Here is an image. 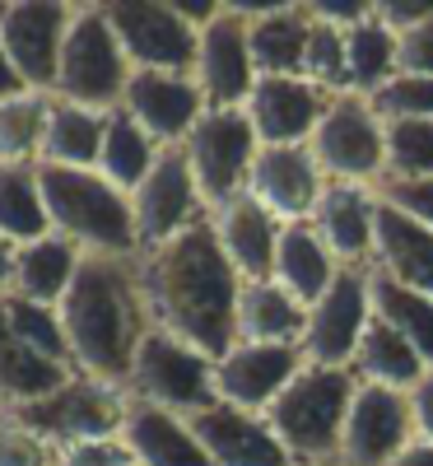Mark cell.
<instances>
[{
	"label": "cell",
	"instance_id": "6da1fadb",
	"mask_svg": "<svg viewBox=\"0 0 433 466\" xmlns=\"http://www.w3.org/2000/svg\"><path fill=\"white\" fill-rule=\"evenodd\" d=\"M140 289L149 322L186 340L210 360L238 345V294L243 276L224 257L210 215L182 228L164 248L140 252Z\"/></svg>",
	"mask_w": 433,
	"mask_h": 466
},
{
	"label": "cell",
	"instance_id": "7a4b0ae2",
	"mask_svg": "<svg viewBox=\"0 0 433 466\" xmlns=\"http://www.w3.org/2000/svg\"><path fill=\"white\" fill-rule=\"evenodd\" d=\"M56 313L70 340L75 373L126 392L136 350L154 331L145 289H140V257H89L85 252L80 276L65 289Z\"/></svg>",
	"mask_w": 433,
	"mask_h": 466
},
{
	"label": "cell",
	"instance_id": "3957f363",
	"mask_svg": "<svg viewBox=\"0 0 433 466\" xmlns=\"http://www.w3.org/2000/svg\"><path fill=\"white\" fill-rule=\"evenodd\" d=\"M43 201L52 233L75 243L89 257H140L136 238V215H131V191L112 187L98 168H43Z\"/></svg>",
	"mask_w": 433,
	"mask_h": 466
},
{
	"label": "cell",
	"instance_id": "277c9868",
	"mask_svg": "<svg viewBox=\"0 0 433 466\" xmlns=\"http://www.w3.org/2000/svg\"><path fill=\"white\" fill-rule=\"evenodd\" d=\"M354 392H359V378L349 369L303 364L294 373V382L261 415L294 466H336Z\"/></svg>",
	"mask_w": 433,
	"mask_h": 466
},
{
	"label": "cell",
	"instance_id": "5b68a950",
	"mask_svg": "<svg viewBox=\"0 0 433 466\" xmlns=\"http://www.w3.org/2000/svg\"><path fill=\"white\" fill-rule=\"evenodd\" d=\"M126 80H131V61L112 33L107 5H75L52 98L80 103L94 112H112V107H122Z\"/></svg>",
	"mask_w": 433,
	"mask_h": 466
},
{
	"label": "cell",
	"instance_id": "8992f818",
	"mask_svg": "<svg viewBox=\"0 0 433 466\" xmlns=\"http://www.w3.org/2000/svg\"><path fill=\"white\" fill-rule=\"evenodd\" d=\"M126 401L131 397L122 392V387H107L98 378L75 373L47 397L24 401V406H5V415L15 424H24L28 434H37L43 443H52L56 452H70V448H85L94 439H116L122 434Z\"/></svg>",
	"mask_w": 433,
	"mask_h": 466
},
{
	"label": "cell",
	"instance_id": "52a82bcc",
	"mask_svg": "<svg viewBox=\"0 0 433 466\" xmlns=\"http://www.w3.org/2000/svg\"><path fill=\"white\" fill-rule=\"evenodd\" d=\"M257 131L247 122V107H206L201 122L182 140V154L191 164L196 191H201L206 210L228 206L233 197L247 191V173L257 164Z\"/></svg>",
	"mask_w": 433,
	"mask_h": 466
},
{
	"label": "cell",
	"instance_id": "ba28073f",
	"mask_svg": "<svg viewBox=\"0 0 433 466\" xmlns=\"http://www.w3.org/2000/svg\"><path fill=\"white\" fill-rule=\"evenodd\" d=\"M126 397L191 420L196 410H206V406L219 401L215 397V360L201 355V350H191L186 340H177V336L154 327L140 340V350H136Z\"/></svg>",
	"mask_w": 433,
	"mask_h": 466
},
{
	"label": "cell",
	"instance_id": "9c48e42d",
	"mask_svg": "<svg viewBox=\"0 0 433 466\" xmlns=\"http://www.w3.org/2000/svg\"><path fill=\"white\" fill-rule=\"evenodd\" d=\"M312 159L331 182H378L387 168V127L364 94H331L317 131L307 140Z\"/></svg>",
	"mask_w": 433,
	"mask_h": 466
},
{
	"label": "cell",
	"instance_id": "30bf717a",
	"mask_svg": "<svg viewBox=\"0 0 433 466\" xmlns=\"http://www.w3.org/2000/svg\"><path fill=\"white\" fill-rule=\"evenodd\" d=\"M107 19L131 70H173V75L196 70L201 28L177 10V0H112Z\"/></svg>",
	"mask_w": 433,
	"mask_h": 466
},
{
	"label": "cell",
	"instance_id": "8fae6325",
	"mask_svg": "<svg viewBox=\"0 0 433 466\" xmlns=\"http://www.w3.org/2000/svg\"><path fill=\"white\" fill-rule=\"evenodd\" d=\"M373 322V285H368V270L359 266H345L336 285L307 308V327L298 340V355L303 364H317V369H349L354 364V350H359L364 331Z\"/></svg>",
	"mask_w": 433,
	"mask_h": 466
},
{
	"label": "cell",
	"instance_id": "7c38bea8",
	"mask_svg": "<svg viewBox=\"0 0 433 466\" xmlns=\"http://www.w3.org/2000/svg\"><path fill=\"white\" fill-rule=\"evenodd\" d=\"M70 19H75V5H65V0H15V5H0V43H5L28 94H52Z\"/></svg>",
	"mask_w": 433,
	"mask_h": 466
},
{
	"label": "cell",
	"instance_id": "4fadbf2b",
	"mask_svg": "<svg viewBox=\"0 0 433 466\" xmlns=\"http://www.w3.org/2000/svg\"><path fill=\"white\" fill-rule=\"evenodd\" d=\"M131 215H136L140 252L164 248L182 228H191L196 219L210 215L201 191H196V177H191V164H186L182 145H168L159 154V164L149 168V177L131 191Z\"/></svg>",
	"mask_w": 433,
	"mask_h": 466
},
{
	"label": "cell",
	"instance_id": "5bb4252c",
	"mask_svg": "<svg viewBox=\"0 0 433 466\" xmlns=\"http://www.w3.org/2000/svg\"><path fill=\"white\" fill-rule=\"evenodd\" d=\"M191 80L201 85L206 107H243L257 89V61L247 37V5H224L201 28V52H196Z\"/></svg>",
	"mask_w": 433,
	"mask_h": 466
},
{
	"label": "cell",
	"instance_id": "9a60e30c",
	"mask_svg": "<svg viewBox=\"0 0 433 466\" xmlns=\"http://www.w3.org/2000/svg\"><path fill=\"white\" fill-rule=\"evenodd\" d=\"M410 439H415V424H410L406 392L359 382V392L349 401V415H345L336 466H391Z\"/></svg>",
	"mask_w": 433,
	"mask_h": 466
},
{
	"label": "cell",
	"instance_id": "2e32d148",
	"mask_svg": "<svg viewBox=\"0 0 433 466\" xmlns=\"http://www.w3.org/2000/svg\"><path fill=\"white\" fill-rule=\"evenodd\" d=\"M327 182L331 177L312 159L307 145H261L257 164L247 173V197L280 224H303L317 210Z\"/></svg>",
	"mask_w": 433,
	"mask_h": 466
},
{
	"label": "cell",
	"instance_id": "e0dca14e",
	"mask_svg": "<svg viewBox=\"0 0 433 466\" xmlns=\"http://www.w3.org/2000/svg\"><path fill=\"white\" fill-rule=\"evenodd\" d=\"M122 112L154 140V145H182L191 136V127L206 112V94L191 75H173V70H131L126 94H122Z\"/></svg>",
	"mask_w": 433,
	"mask_h": 466
},
{
	"label": "cell",
	"instance_id": "ac0fdd59",
	"mask_svg": "<svg viewBox=\"0 0 433 466\" xmlns=\"http://www.w3.org/2000/svg\"><path fill=\"white\" fill-rule=\"evenodd\" d=\"M327 103L331 94L303 80V75H261L243 107L261 145H307Z\"/></svg>",
	"mask_w": 433,
	"mask_h": 466
},
{
	"label": "cell",
	"instance_id": "d6986e66",
	"mask_svg": "<svg viewBox=\"0 0 433 466\" xmlns=\"http://www.w3.org/2000/svg\"><path fill=\"white\" fill-rule=\"evenodd\" d=\"M303 355L294 345H252L238 340L224 360H215V397L238 410H266L275 397L294 382Z\"/></svg>",
	"mask_w": 433,
	"mask_h": 466
},
{
	"label": "cell",
	"instance_id": "ffe728a7",
	"mask_svg": "<svg viewBox=\"0 0 433 466\" xmlns=\"http://www.w3.org/2000/svg\"><path fill=\"white\" fill-rule=\"evenodd\" d=\"M186 424L201 452L210 457V466H294L280 439H275V430L266 424V415L257 410L215 401L206 410H196Z\"/></svg>",
	"mask_w": 433,
	"mask_h": 466
},
{
	"label": "cell",
	"instance_id": "44dd1931",
	"mask_svg": "<svg viewBox=\"0 0 433 466\" xmlns=\"http://www.w3.org/2000/svg\"><path fill=\"white\" fill-rule=\"evenodd\" d=\"M317 238L331 248L340 266H373V243H378V191L368 182H327L317 210L307 219Z\"/></svg>",
	"mask_w": 433,
	"mask_h": 466
},
{
	"label": "cell",
	"instance_id": "7402d4cb",
	"mask_svg": "<svg viewBox=\"0 0 433 466\" xmlns=\"http://www.w3.org/2000/svg\"><path fill=\"white\" fill-rule=\"evenodd\" d=\"M210 224H215V238L224 248V257L233 261L243 280H270V266H275V243H280V219L270 210H261L247 191L233 197L228 206L210 210Z\"/></svg>",
	"mask_w": 433,
	"mask_h": 466
},
{
	"label": "cell",
	"instance_id": "603a6c76",
	"mask_svg": "<svg viewBox=\"0 0 433 466\" xmlns=\"http://www.w3.org/2000/svg\"><path fill=\"white\" fill-rule=\"evenodd\" d=\"M126 452L140 466H210V457L196 443L191 424L173 410H159L149 401H126V420H122V434Z\"/></svg>",
	"mask_w": 433,
	"mask_h": 466
},
{
	"label": "cell",
	"instance_id": "cb8c5ba5",
	"mask_svg": "<svg viewBox=\"0 0 433 466\" xmlns=\"http://www.w3.org/2000/svg\"><path fill=\"white\" fill-rule=\"evenodd\" d=\"M373 270L397 280L424 299H433V228L397 215L378 201V243H373Z\"/></svg>",
	"mask_w": 433,
	"mask_h": 466
},
{
	"label": "cell",
	"instance_id": "d4e9b609",
	"mask_svg": "<svg viewBox=\"0 0 433 466\" xmlns=\"http://www.w3.org/2000/svg\"><path fill=\"white\" fill-rule=\"evenodd\" d=\"M340 261L331 257V248L317 238V228L307 219L303 224H285L280 228V243H275V266H270V280L289 289L303 308H312L340 276Z\"/></svg>",
	"mask_w": 433,
	"mask_h": 466
},
{
	"label": "cell",
	"instance_id": "484cf974",
	"mask_svg": "<svg viewBox=\"0 0 433 466\" xmlns=\"http://www.w3.org/2000/svg\"><path fill=\"white\" fill-rule=\"evenodd\" d=\"M247 37L257 75H303L312 15L307 5H247Z\"/></svg>",
	"mask_w": 433,
	"mask_h": 466
},
{
	"label": "cell",
	"instance_id": "4316f807",
	"mask_svg": "<svg viewBox=\"0 0 433 466\" xmlns=\"http://www.w3.org/2000/svg\"><path fill=\"white\" fill-rule=\"evenodd\" d=\"M80 261H85V252L75 243H65L61 233H47V238H37V243H24V248H15V276H10L5 294L61 308L65 289L75 285V276H80Z\"/></svg>",
	"mask_w": 433,
	"mask_h": 466
},
{
	"label": "cell",
	"instance_id": "83f0119b",
	"mask_svg": "<svg viewBox=\"0 0 433 466\" xmlns=\"http://www.w3.org/2000/svg\"><path fill=\"white\" fill-rule=\"evenodd\" d=\"M103 127H107V112L52 98L47 103V127H43L37 164H43V168H98Z\"/></svg>",
	"mask_w": 433,
	"mask_h": 466
},
{
	"label": "cell",
	"instance_id": "f1b7e54d",
	"mask_svg": "<svg viewBox=\"0 0 433 466\" xmlns=\"http://www.w3.org/2000/svg\"><path fill=\"white\" fill-rule=\"evenodd\" d=\"M303 327H307V308L280 289L275 280H243V294H238V340H252V345H294L303 340Z\"/></svg>",
	"mask_w": 433,
	"mask_h": 466
},
{
	"label": "cell",
	"instance_id": "f546056e",
	"mask_svg": "<svg viewBox=\"0 0 433 466\" xmlns=\"http://www.w3.org/2000/svg\"><path fill=\"white\" fill-rule=\"evenodd\" d=\"M349 373L359 378V382H373V387H391V392H410V387L428 373V364L419 360V350L401 336V331H391L387 322H368L359 350H354V364Z\"/></svg>",
	"mask_w": 433,
	"mask_h": 466
},
{
	"label": "cell",
	"instance_id": "4dcf8cb0",
	"mask_svg": "<svg viewBox=\"0 0 433 466\" xmlns=\"http://www.w3.org/2000/svg\"><path fill=\"white\" fill-rule=\"evenodd\" d=\"M65 378H75V369H61V364L43 360L37 350H28L5 318V303H0V410L47 397Z\"/></svg>",
	"mask_w": 433,
	"mask_h": 466
},
{
	"label": "cell",
	"instance_id": "1f68e13d",
	"mask_svg": "<svg viewBox=\"0 0 433 466\" xmlns=\"http://www.w3.org/2000/svg\"><path fill=\"white\" fill-rule=\"evenodd\" d=\"M52 233L37 164H0V238L10 248L37 243Z\"/></svg>",
	"mask_w": 433,
	"mask_h": 466
},
{
	"label": "cell",
	"instance_id": "d6a6232c",
	"mask_svg": "<svg viewBox=\"0 0 433 466\" xmlns=\"http://www.w3.org/2000/svg\"><path fill=\"white\" fill-rule=\"evenodd\" d=\"M391 75H397V33L373 10V19L354 24L345 33V89L373 98Z\"/></svg>",
	"mask_w": 433,
	"mask_h": 466
},
{
	"label": "cell",
	"instance_id": "836d02e7",
	"mask_svg": "<svg viewBox=\"0 0 433 466\" xmlns=\"http://www.w3.org/2000/svg\"><path fill=\"white\" fill-rule=\"evenodd\" d=\"M159 154L164 145H154L131 116L122 107H112L107 112V127H103V154H98V173L112 182V187H122V191H136L149 168L159 164Z\"/></svg>",
	"mask_w": 433,
	"mask_h": 466
},
{
	"label": "cell",
	"instance_id": "e575fe53",
	"mask_svg": "<svg viewBox=\"0 0 433 466\" xmlns=\"http://www.w3.org/2000/svg\"><path fill=\"white\" fill-rule=\"evenodd\" d=\"M368 285H373V318L387 322L391 331H401L419 350V360L433 369V299H424V294H415L397 280H387L373 266H368Z\"/></svg>",
	"mask_w": 433,
	"mask_h": 466
},
{
	"label": "cell",
	"instance_id": "d590c367",
	"mask_svg": "<svg viewBox=\"0 0 433 466\" xmlns=\"http://www.w3.org/2000/svg\"><path fill=\"white\" fill-rule=\"evenodd\" d=\"M52 94H15L0 103V164H37Z\"/></svg>",
	"mask_w": 433,
	"mask_h": 466
},
{
	"label": "cell",
	"instance_id": "8d00e7d4",
	"mask_svg": "<svg viewBox=\"0 0 433 466\" xmlns=\"http://www.w3.org/2000/svg\"><path fill=\"white\" fill-rule=\"evenodd\" d=\"M0 303H5V318L15 327V336L37 350L43 360L61 364V369H75L70 364V340H65V327H61V313L47 303H28V299H15V294H0Z\"/></svg>",
	"mask_w": 433,
	"mask_h": 466
},
{
	"label": "cell",
	"instance_id": "74e56055",
	"mask_svg": "<svg viewBox=\"0 0 433 466\" xmlns=\"http://www.w3.org/2000/svg\"><path fill=\"white\" fill-rule=\"evenodd\" d=\"M387 177H433V122H382Z\"/></svg>",
	"mask_w": 433,
	"mask_h": 466
},
{
	"label": "cell",
	"instance_id": "f35d334b",
	"mask_svg": "<svg viewBox=\"0 0 433 466\" xmlns=\"http://www.w3.org/2000/svg\"><path fill=\"white\" fill-rule=\"evenodd\" d=\"M368 103L382 122H433V80L428 75H391Z\"/></svg>",
	"mask_w": 433,
	"mask_h": 466
},
{
	"label": "cell",
	"instance_id": "ab89813d",
	"mask_svg": "<svg viewBox=\"0 0 433 466\" xmlns=\"http://www.w3.org/2000/svg\"><path fill=\"white\" fill-rule=\"evenodd\" d=\"M303 80H312L327 94H345V28H331L322 19H312L307 56H303Z\"/></svg>",
	"mask_w": 433,
	"mask_h": 466
},
{
	"label": "cell",
	"instance_id": "60d3db41",
	"mask_svg": "<svg viewBox=\"0 0 433 466\" xmlns=\"http://www.w3.org/2000/svg\"><path fill=\"white\" fill-rule=\"evenodd\" d=\"M373 191H378V201L391 206L397 215H406V219L433 228V177H387V173H382V177L373 182Z\"/></svg>",
	"mask_w": 433,
	"mask_h": 466
},
{
	"label": "cell",
	"instance_id": "b9f144b4",
	"mask_svg": "<svg viewBox=\"0 0 433 466\" xmlns=\"http://www.w3.org/2000/svg\"><path fill=\"white\" fill-rule=\"evenodd\" d=\"M0 466H61V452L0 410Z\"/></svg>",
	"mask_w": 433,
	"mask_h": 466
},
{
	"label": "cell",
	"instance_id": "7bdbcfd3",
	"mask_svg": "<svg viewBox=\"0 0 433 466\" xmlns=\"http://www.w3.org/2000/svg\"><path fill=\"white\" fill-rule=\"evenodd\" d=\"M397 75H428L433 80V19L397 37Z\"/></svg>",
	"mask_w": 433,
	"mask_h": 466
},
{
	"label": "cell",
	"instance_id": "ee69618b",
	"mask_svg": "<svg viewBox=\"0 0 433 466\" xmlns=\"http://www.w3.org/2000/svg\"><path fill=\"white\" fill-rule=\"evenodd\" d=\"M61 466H140L122 439H94L85 448H70L61 452Z\"/></svg>",
	"mask_w": 433,
	"mask_h": 466
},
{
	"label": "cell",
	"instance_id": "f6af8a7d",
	"mask_svg": "<svg viewBox=\"0 0 433 466\" xmlns=\"http://www.w3.org/2000/svg\"><path fill=\"white\" fill-rule=\"evenodd\" d=\"M378 19L401 37V33H410V28H419V24L433 19V0H382Z\"/></svg>",
	"mask_w": 433,
	"mask_h": 466
},
{
	"label": "cell",
	"instance_id": "bcb514c9",
	"mask_svg": "<svg viewBox=\"0 0 433 466\" xmlns=\"http://www.w3.org/2000/svg\"><path fill=\"white\" fill-rule=\"evenodd\" d=\"M406 401H410V424H415V439L433 443V369H428V373L410 387Z\"/></svg>",
	"mask_w": 433,
	"mask_h": 466
},
{
	"label": "cell",
	"instance_id": "7dc6e473",
	"mask_svg": "<svg viewBox=\"0 0 433 466\" xmlns=\"http://www.w3.org/2000/svg\"><path fill=\"white\" fill-rule=\"evenodd\" d=\"M15 94H28V89H24V80H19V70H15V61H10L5 43H0V103L15 98Z\"/></svg>",
	"mask_w": 433,
	"mask_h": 466
},
{
	"label": "cell",
	"instance_id": "c3c4849f",
	"mask_svg": "<svg viewBox=\"0 0 433 466\" xmlns=\"http://www.w3.org/2000/svg\"><path fill=\"white\" fill-rule=\"evenodd\" d=\"M391 466H433V443H424V439H410V443L401 448V457L391 461Z\"/></svg>",
	"mask_w": 433,
	"mask_h": 466
},
{
	"label": "cell",
	"instance_id": "681fc988",
	"mask_svg": "<svg viewBox=\"0 0 433 466\" xmlns=\"http://www.w3.org/2000/svg\"><path fill=\"white\" fill-rule=\"evenodd\" d=\"M10 276H15V248L0 238V294L10 289Z\"/></svg>",
	"mask_w": 433,
	"mask_h": 466
}]
</instances>
